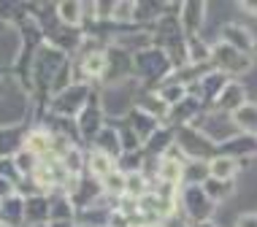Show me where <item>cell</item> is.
<instances>
[{"instance_id":"4","label":"cell","mask_w":257,"mask_h":227,"mask_svg":"<svg viewBox=\"0 0 257 227\" xmlns=\"http://www.w3.org/2000/svg\"><path fill=\"white\" fill-rule=\"evenodd\" d=\"M235 170H238V165H235L233 157H217V160L208 162V173L217 178V181H227V178H233Z\"/></svg>"},{"instance_id":"19","label":"cell","mask_w":257,"mask_h":227,"mask_svg":"<svg viewBox=\"0 0 257 227\" xmlns=\"http://www.w3.org/2000/svg\"><path fill=\"white\" fill-rule=\"evenodd\" d=\"M230 187H227V181H217V178H211V181H206V195L208 197H225Z\"/></svg>"},{"instance_id":"15","label":"cell","mask_w":257,"mask_h":227,"mask_svg":"<svg viewBox=\"0 0 257 227\" xmlns=\"http://www.w3.org/2000/svg\"><path fill=\"white\" fill-rule=\"evenodd\" d=\"M98 143H100V151H103V154H108V157H114L116 151H119V141H116V133H111V130H103L100 138H98Z\"/></svg>"},{"instance_id":"3","label":"cell","mask_w":257,"mask_h":227,"mask_svg":"<svg viewBox=\"0 0 257 227\" xmlns=\"http://www.w3.org/2000/svg\"><path fill=\"white\" fill-rule=\"evenodd\" d=\"M84 100H87V89L84 87H71L62 98H57V108L65 111V114H76Z\"/></svg>"},{"instance_id":"18","label":"cell","mask_w":257,"mask_h":227,"mask_svg":"<svg viewBox=\"0 0 257 227\" xmlns=\"http://www.w3.org/2000/svg\"><path fill=\"white\" fill-rule=\"evenodd\" d=\"M133 14H136V3H114L111 17H114L116 22H127V19H133Z\"/></svg>"},{"instance_id":"8","label":"cell","mask_w":257,"mask_h":227,"mask_svg":"<svg viewBox=\"0 0 257 227\" xmlns=\"http://www.w3.org/2000/svg\"><path fill=\"white\" fill-rule=\"evenodd\" d=\"M60 19L65 25H79L81 17H84V6L81 3H60Z\"/></svg>"},{"instance_id":"13","label":"cell","mask_w":257,"mask_h":227,"mask_svg":"<svg viewBox=\"0 0 257 227\" xmlns=\"http://www.w3.org/2000/svg\"><path fill=\"white\" fill-rule=\"evenodd\" d=\"M160 176L165 184H176L182 178V162L179 160H163L160 162Z\"/></svg>"},{"instance_id":"21","label":"cell","mask_w":257,"mask_h":227,"mask_svg":"<svg viewBox=\"0 0 257 227\" xmlns=\"http://www.w3.org/2000/svg\"><path fill=\"white\" fill-rule=\"evenodd\" d=\"M160 100H163V103H179V100H182V87H179V84L165 87L163 92H160Z\"/></svg>"},{"instance_id":"20","label":"cell","mask_w":257,"mask_h":227,"mask_svg":"<svg viewBox=\"0 0 257 227\" xmlns=\"http://www.w3.org/2000/svg\"><path fill=\"white\" fill-rule=\"evenodd\" d=\"M46 214V200H41V197H36V200H30V211H27V219L30 222H38L41 216Z\"/></svg>"},{"instance_id":"12","label":"cell","mask_w":257,"mask_h":227,"mask_svg":"<svg viewBox=\"0 0 257 227\" xmlns=\"http://www.w3.org/2000/svg\"><path fill=\"white\" fill-rule=\"evenodd\" d=\"M106 65H108V54H103V52H92L84 57V71L92 76H100L106 71Z\"/></svg>"},{"instance_id":"9","label":"cell","mask_w":257,"mask_h":227,"mask_svg":"<svg viewBox=\"0 0 257 227\" xmlns=\"http://www.w3.org/2000/svg\"><path fill=\"white\" fill-rule=\"evenodd\" d=\"M219 106L222 108H235V106H244V89L241 87H235V84H230V87H225V92H222V98H219Z\"/></svg>"},{"instance_id":"1","label":"cell","mask_w":257,"mask_h":227,"mask_svg":"<svg viewBox=\"0 0 257 227\" xmlns=\"http://www.w3.org/2000/svg\"><path fill=\"white\" fill-rule=\"evenodd\" d=\"M22 108H25V98L22 92H9V98L0 103V125H11V122L22 119Z\"/></svg>"},{"instance_id":"6","label":"cell","mask_w":257,"mask_h":227,"mask_svg":"<svg viewBox=\"0 0 257 227\" xmlns=\"http://www.w3.org/2000/svg\"><path fill=\"white\" fill-rule=\"evenodd\" d=\"M235 125L246 133H257V106H241L235 111Z\"/></svg>"},{"instance_id":"16","label":"cell","mask_w":257,"mask_h":227,"mask_svg":"<svg viewBox=\"0 0 257 227\" xmlns=\"http://www.w3.org/2000/svg\"><path fill=\"white\" fill-rule=\"evenodd\" d=\"M49 135L46 133H33L30 138H27V151H33V154H38V151H46L49 149Z\"/></svg>"},{"instance_id":"24","label":"cell","mask_w":257,"mask_h":227,"mask_svg":"<svg viewBox=\"0 0 257 227\" xmlns=\"http://www.w3.org/2000/svg\"><path fill=\"white\" fill-rule=\"evenodd\" d=\"M235 227H257V214H244Z\"/></svg>"},{"instance_id":"7","label":"cell","mask_w":257,"mask_h":227,"mask_svg":"<svg viewBox=\"0 0 257 227\" xmlns=\"http://www.w3.org/2000/svg\"><path fill=\"white\" fill-rule=\"evenodd\" d=\"M225 38H227V46H233L238 52L252 46V38L244 33V27H225Z\"/></svg>"},{"instance_id":"22","label":"cell","mask_w":257,"mask_h":227,"mask_svg":"<svg viewBox=\"0 0 257 227\" xmlns=\"http://www.w3.org/2000/svg\"><path fill=\"white\" fill-rule=\"evenodd\" d=\"M133 125L141 130V135H147V130L152 133V127H155V125H152V119H144V114H136L133 116Z\"/></svg>"},{"instance_id":"2","label":"cell","mask_w":257,"mask_h":227,"mask_svg":"<svg viewBox=\"0 0 257 227\" xmlns=\"http://www.w3.org/2000/svg\"><path fill=\"white\" fill-rule=\"evenodd\" d=\"M214 60H217L222 68H227V71H246L249 68V60L241 57V52L233 49V46H227V44L214 52Z\"/></svg>"},{"instance_id":"11","label":"cell","mask_w":257,"mask_h":227,"mask_svg":"<svg viewBox=\"0 0 257 227\" xmlns=\"http://www.w3.org/2000/svg\"><path fill=\"white\" fill-rule=\"evenodd\" d=\"M89 168H92V173L98 176V178H106V176L114 173V170H111V157L103 154V151H95V154H92V160H89Z\"/></svg>"},{"instance_id":"17","label":"cell","mask_w":257,"mask_h":227,"mask_svg":"<svg viewBox=\"0 0 257 227\" xmlns=\"http://www.w3.org/2000/svg\"><path fill=\"white\" fill-rule=\"evenodd\" d=\"M106 189L114 192V195H122V192H127V178H124L122 173L106 176Z\"/></svg>"},{"instance_id":"10","label":"cell","mask_w":257,"mask_h":227,"mask_svg":"<svg viewBox=\"0 0 257 227\" xmlns=\"http://www.w3.org/2000/svg\"><path fill=\"white\" fill-rule=\"evenodd\" d=\"M203 14H206V9L200 3H187L184 6V27H187V30H198Z\"/></svg>"},{"instance_id":"14","label":"cell","mask_w":257,"mask_h":227,"mask_svg":"<svg viewBox=\"0 0 257 227\" xmlns=\"http://www.w3.org/2000/svg\"><path fill=\"white\" fill-rule=\"evenodd\" d=\"M195 138V133H192V130H184L182 133V146L187 149V151H192V154H206L208 151V141H192Z\"/></svg>"},{"instance_id":"5","label":"cell","mask_w":257,"mask_h":227,"mask_svg":"<svg viewBox=\"0 0 257 227\" xmlns=\"http://www.w3.org/2000/svg\"><path fill=\"white\" fill-rule=\"evenodd\" d=\"M187 211H190L192 216L203 219L208 211H211V203H208V197L203 195V192H187Z\"/></svg>"},{"instance_id":"23","label":"cell","mask_w":257,"mask_h":227,"mask_svg":"<svg viewBox=\"0 0 257 227\" xmlns=\"http://www.w3.org/2000/svg\"><path fill=\"white\" fill-rule=\"evenodd\" d=\"M127 192H133V195H141V192H144L141 176H130V178H127Z\"/></svg>"},{"instance_id":"25","label":"cell","mask_w":257,"mask_h":227,"mask_svg":"<svg viewBox=\"0 0 257 227\" xmlns=\"http://www.w3.org/2000/svg\"><path fill=\"white\" fill-rule=\"evenodd\" d=\"M0 195H11V187L6 184V178H0Z\"/></svg>"}]
</instances>
